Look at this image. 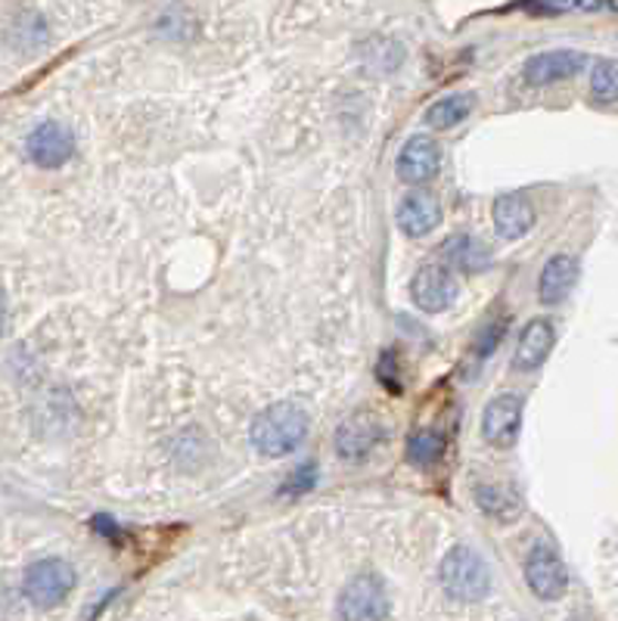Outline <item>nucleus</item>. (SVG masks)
I'll list each match as a JSON object with an SVG mask.
<instances>
[{"instance_id":"nucleus-4","label":"nucleus","mask_w":618,"mask_h":621,"mask_svg":"<svg viewBox=\"0 0 618 621\" xmlns=\"http://www.w3.org/2000/svg\"><path fill=\"white\" fill-rule=\"evenodd\" d=\"M386 442V425L376 417L374 410H358L352 413L336 432V451L348 463H360L374 454L379 444Z\"/></svg>"},{"instance_id":"nucleus-11","label":"nucleus","mask_w":618,"mask_h":621,"mask_svg":"<svg viewBox=\"0 0 618 621\" xmlns=\"http://www.w3.org/2000/svg\"><path fill=\"white\" fill-rule=\"evenodd\" d=\"M441 168V147L426 137V134H417L410 137L405 147H401V156H398V178L405 183H426L439 175Z\"/></svg>"},{"instance_id":"nucleus-13","label":"nucleus","mask_w":618,"mask_h":621,"mask_svg":"<svg viewBox=\"0 0 618 621\" xmlns=\"http://www.w3.org/2000/svg\"><path fill=\"white\" fill-rule=\"evenodd\" d=\"M491 218H494V230H497L501 240H522L528 230L535 228V209L522 193L497 197Z\"/></svg>"},{"instance_id":"nucleus-12","label":"nucleus","mask_w":618,"mask_h":621,"mask_svg":"<svg viewBox=\"0 0 618 621\" xmlns=\"http://www.w3.org/2000/svg\"><path fill=\"white\" fill-rule=\"evenodd\" d=\"M554 343H556L554 324H551L547 317H535L528 327L522 329L520 348H516L513 367H516V370H525V373H532V370H537L544 360L551 358Z\"/></svg>"},{"instance_id":"nucleus-8","label":"nucleus","mask_w":618,"mask_h":621,"mask_svg":"<svg viewBox=\"0 0 618 621\" xmlns=\"http://www.w3.org/2000/svg\"><path fill=\"white\" fill-rule=\"evenodd\" d=\"M410 295L417 302V308L426 314H439L457 298V280L444 264H426L417 271V277L410 283Z\"/></svg>"},{"instance_id":"nucleus-19","label":"nucleus","mask_w":618,"mask_h":621,"mask_svg":"<svg viewBox=\"0 0 618 621\" xmlns=\"http://www.w3.org/2000/svg\"><path fill=\"white\" fill-rule=\"evenodd\" d=\"M472 113V97L470 94H451V97L439 99L426 109V125L429 128H439V131H448L460 125L467 115Z\"/></svg>"},{"instance_id":"nucleus-20","label":"nucleus","mask_w":618,"mask_h":621,"mask_svg":"<svg viewBox=\"0 0 618 621\" xmlns=\"http://www.w3.org/2000/svg\"><path fill=\"white\" fill-rule=\"evenodd\" d=\"M590 97L597 103L618 99V60H600L590 72Z\"/></svg>"},{"instance_id":"nucleus-21","label":"nucleus","mask_w":618,"mask_h":621,"mask_svg":"<svg viewBox=\"0 0 618 621\" xmlns=\"http://www.w3.org/2000/svg\"><path fill=\"white\" fill-rule=\"evenodd\" d=\"M606 0H522L520 7L535 17H556V13H572V10H597Z\"/></svg>"},{"instance_id":"nucleus-15","label":"nucleus","mask_w":618,"mask_h":621,"mask_svg":"<svg viewBox=\"0 0 618 621\" xmlns=\"http://www.w3.org/2000/svg\"><path fill=\"white\" fill-rule=\"evenodd\" d=\"M398 224L407 236H426L441 224V206L426 193H410L398 206Z\"/></svg>"},{"instance_id":"nucleus-18","label":"nucleus","mask_w":618,"mask_h":621,"mask_svg":"<svg viewBox=\"0 0 618 621\" xmlns=\"http://www.w3.org/2000/svg\"><path fill=\"white\" fill-rule=\"evenodd\" d=\"M444 448H448V439L439 429H417L410 439H407V460L413 466H436L441 457H444Z\"/></svg>"},{"instance_id":"nucleus-3","label":"nucleus","mask_w":618,"mask_h":621,"mask_svg":"<svg viewBox=\"0 0 618 621\" xmlns=\"http://www.w3.org/2000/svg\"><path fill=\"white\" fill-rule=\"evenodd\" d=\"M339 619L345 621H376L389 619V597L383 578L374 572L358 575L348 581L339 597Z\"/></svg>"},{"instance_id":"nucleus-17","label":"nucleus","mask_w":618,"mask_h":621,"mask_svg":"<svg viewBox=\"0 0 618 621\" xmlns=\"http://www.w3.org/2000/svg\"><path fill=\"white\" fill-rule=\"evenodd\" d=\"M444 259L451 267L463 271V274H475V271H485L491 264L489 245L472 240V236H454L444 243Z\"/></svg>"},{"instance_id":"nucleus-25","label":"nucleus","mask_w":618,"mask_h":621,"mask_svg":"<svg viewBox=\"0 0 618 621\" xmlns=\"http://www.w3.org/2000/svg\"><path fill=\"white\" fill-rule=\"evenodd\" d=\"M3 324H7V305H3V295H0V333H3Z\"/></svg>"},{"instance_id":"nucleus-10","label":"nucleus","mask_w":618,"mask_h":621,"mask_svg":"<svg viewBox=\"0 0 618 621\" xmlns=\"http://www.w3.org/2000/svg\"><path fill=\"white\" fill-rule=\"evenodd\" d=\"M29 159L34 165H41V168H60L72 159V152H75V137L72 131L60 125V122H44V125H38L32 134H29Z\"/></svg>"},{"instance_id":"nucleus-14","label":"nucleus","mask_w":618,"mask_h":621,"mask_svg":"<svg viewBox=\"0 0 618 621\" xmlns=\"http://www.w3.org/2000/svg\"><path fill=\"white\" fill-rule=\"evenodd\" d=\"M575 280H578V264H575V259H572V255H554L551 262L544 264L541 280H537V295H541V302H544V305H559V302H566V295L572 293Z\"/></svg>"},{"instance_id":"nucleus-6","label":"nucleus","mask_w":618,"mask_h":621,"mask_svg":"<svg viewBox=\"0 0 618 621\" xmlns=\"http://www.w3.org/2000/svg\"><path fill=\"white\" fill-rule=\"evenodd\" d=\"M75 588V569L65 559H41L25 572V593L38 606H56Z\"/></svg>"},{"instance_id":"nucleus-5","label":"nucleus","mask_w":618,"mask_h":621,"mask_svg":"<svg viewBox=\"0 0 618 621\" xmlns=\"http://www.w3.org/2000/svg\"><path fill=\"white\" fill-rule=\"evenodd\" d=\"M525 581H528V588L537 600L554 603L569 588V572H566V562L559 559L554 547L535 544L528 559H525Z\"/></svg>"},{"instance_id":"nucleus-16","label":"nucleus","mask_w":618,"mask_h":621,"mask_svg":"<svg viewBox=\"0 0 618 621\" xmlns=\"http://www.w3.org/2000/svg\"><path fill=\"white\" fill-rule=\"evenodd\" d=\"M475 501L482 513H489L491 519H501V523H513L522 513V497L513 485H479Z\"/></svg>"},{"instance_id":"nucleus-24","label":"nucleus","mask_w":618,"mask_h":621,"mask_svg":"<svg viewBox=\"0 0 618 621\" xmlns=\"http://www.w3.org/2000/svg\"><path fill=\"white\" fill-rule=\"evenodd\" d=\"M506 336V317L504 320H494L489 327L482 329L479 336H475V343H472V355H479V358H489L491 351L501 345V339Z\"/></svg>"},{"instance_id":"nucleus-9","label":"nucleus","mask_w":618,"mask_h":621,"mask_svg":"<svg viewBox=\"0 0 618 621\" xmlns=\"http://www.w3.org/2000/svg\"><path fill=\"white\" fill-rule=\"evenodd\" d=\"M522 425V398L520 394H497L485 408L482 417V435L494 448H513L520 439Z\"/></svg>"},{"instance_id":"nucleus-26","label":"nucleus","mask_w":618,"mask_h":621,"mask_svg":"<svg viewBox=\"0 0 618 621\" xmlns=\"http://www.w3.org/2000/svg\"><path fill=\"white\" fill-rule=\"evenodd\" d=\"M606 3H609V7H612V10L618 13V0H606Z\"/></svg>"},{"instance_id":"nucleus-7","label":"nucleus","mask_w":618,"mask_h":621,"mask_svg":"<svg viewBox=\"0 0 618 621\" xmlns=\"http://www.w3.org/2000/svg\"><path fill=\"white\" fill-rule=\"evenodd\" d=\"M587 53L582 50H544V53H535L532 60H525L522 66V78L532 87H544V84L554 82H566V78H575L587 69Z\"/></svg>"},{"instance_id":"nucleus-22","label":"nucleus","mask_w":618,"mask_h":621,"mask_svg":"<svg viewBox=\"0 0 618 621\" xmlns=\"http://www.w3.org/2000/svg\"><path fill=\"white\" fill-rule=\"evenodd\" d=\"M314 485H317V463H305V466H298V470L290 473V478L283 482L280 494H283V497H298V494H308Z\"/></svg>"},{"instance_id":"nucleus-23","label":"nucleus","mask_w":618,"mask_h":621,"mask_svg":"<svg viewBox=\"0 0 618 621\" xmlns=\"http://www.w3.org/2000/svg\"><path fill=\"white\" fill-rule=\"evenodd\" d=\"M376 379H379L391 394H398L405 389V386H401V367H398V358H395L391 348H386L383 358L376 360Z\"/></svg>"},{"instance_id":"nucleus-1","label":"nucleus","mask_w":618,"mask_h":621,"mask_svg":"<svg viewBox=\"0 0 618 621\" xmlns=\"http://www.w3.org/2000/svg\"><path fill=\"white\" fill-rule=\"evenodd\" d=\"M308 425L305 410L293 401H280V404L261 410L259 417L252 420L249 442L261 457H286L308 439Z\"/></svg>"},{"instance_id":"nucleus-2","label":"nucleus","mask_w":618,"mask_h":621,"mask_svg":"<svg viewBox=\"0 0 618 621\" xmlns=\"http://www.w3.org/2000/svg\"><path fill=\"white\" fill-rule=\"evenodd\" d=\"M441 588L454 603H479L491 590V569L470 547H454L441 559Z\"/></svg>"}]
</instances>
